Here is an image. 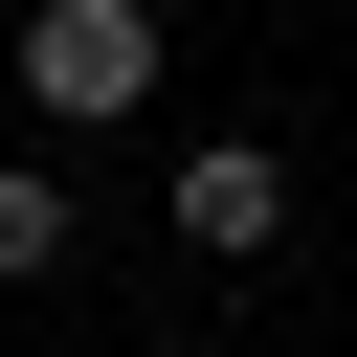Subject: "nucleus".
Returning a JSON list of instances; mask_svg holds the SVG:
<instances>
[{"label":"nucleus","mask_w":357,"mask_h":357,"mask_svg":"<svg viewBox=\"0 0 357 357\" xmlns=\"http://www.w3.org/2000/svg\"><path fill=\"white\" fill-rule=\"evenodd\" d=\"M156 201H178V245H201V268H245V245H290V156H268V134H201V156L156 178Z\"/></svg>","instance_id":"2"},{"label":"nucleus","mask_w":357,"mask_h":357,"mask_svg":"<svg viewBox=\"0 0 357 357\" xmlns=\"http://www.w3.org/2000/svg\"><path fill=\"white\" fill-rule=\"evenodd\" d=\"M45 268H67V178H22V156H0V290H45Z\"/></svg>","instance_id":"3"},{"label":"nucleus","mask_w":357,"mask_h":357,"mask_svg":"<svg viewBox=\"0 0 357 357\" xmlns=\"http://www.w3.org/2000/svg\"><path fill=\"white\" fill-rule=\"evenodd\" d=\"M22 112L45 134H134L156 112V0H22Z\"/></svg>","instance_id":"1"}]
</instances>
